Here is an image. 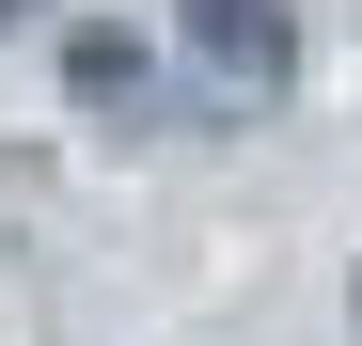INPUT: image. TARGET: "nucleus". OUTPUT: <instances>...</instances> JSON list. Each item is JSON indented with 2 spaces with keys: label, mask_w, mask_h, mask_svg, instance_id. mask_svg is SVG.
<instances>
[{
  "label": "nucleus",
  "mask_w": 362,
  "mask_h": 346,
  "mask_svg": "<svg viewBox=\"0 0 362 346\" xmlns=\"http://www.w3.org/2000/svg\"><path fill=\"white\" fill-rule=\"evenodd\" d=\"M189 47H205V79H221V95H284V64H299L284 0H189Z\"/></svg>",
  "instance_id": "obj_1"
},
{
  "label": "nucleus",
  "mask_w": 362,
  "mask_h": 346,
  "mask_svg": "<svg viewBox=\"0 0 362 346\" xmlns=\"http://www.w3.org/2000/svg\"><path fill=\"white\" fill-rule=\"evenodd\" d=\"M79 95H95V110L142 95V47H127V32H79Z\"/></svg>",
  "instance_id": "obj_2"
},
{
  "label": "nucleus",
  "mask_w": 362,
  "mask_h": 346,
  "mask_svg": "<svg viewBox=\"0 0 362 346\" xmlns=\"http://www.w3.org/2000/svg\"><path fill=\"white\" fill-rule=\"evenodd\" d=\"M16 16H32V0H0V32H16Z\"/></svg>",
  "instance_id": "obj_3"
}]
</instances>
